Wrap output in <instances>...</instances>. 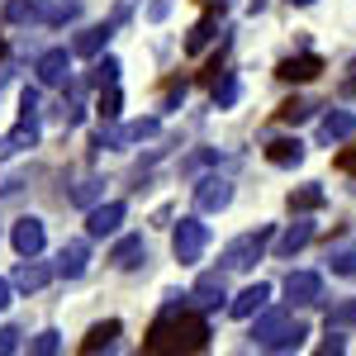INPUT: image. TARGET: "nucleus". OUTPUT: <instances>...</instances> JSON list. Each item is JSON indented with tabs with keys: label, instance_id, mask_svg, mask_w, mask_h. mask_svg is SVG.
I'll return each mask as SVG.
<instances>
[{
	"label": "nucleus",
	"instance_id": "f257e3e1",
	"mask_svg": "<svg viewBox=\"0 0 356 356\" xmlns=\"http://www.w3.org/2000/svg\"><path fill=\"white\" fill-rule=\"evenodd\" d=\"M209 347V323L200 314H166L157 328L143 337V352H204Z\"/></svg>",
	"mask_w": 356,
	"mask_h": 356
},
{
	"label": "nucleus",
	"instance_id": "f03ea898",
	"mask_svg": "<svg viewBox=\"0 0 356 356\" xmlns=\"http://www.w3.org/2000/svg\"><path fill=\"white\" fill-rule=\"evenodd\" d=\"M252 337H257V347H266V352H290V347H300L304 337H309V328H304L300 318L271 309V314H261V318L252 323Z\"/></svg>",
	"mask_w": 356,
	"mask_h": 356
},
{
	"label": "nucleus",
	"instance_id": "7ed1b4c3",
	"mask_svg": "<svg viewBox=\"0 0 356 356\" xmlns=\"http://www.w3.org/2000/svg\"><path fill=\"white\" fill-rule=\"evenodd\" d=\"M171 247H176V261L195 266V261L204 257V247H209V228H204L200 219H181V223H176V238H171Z\"/></svg>",
	"mask_w": 356,
	"mask_h": 356
},
{
	"label": "nucleus",
	"instance_id": "20e7f679",
	"mask_svg": "<svg viewBox=\"0 0 356 356\" xmlns=\"http://www.w3.org/2000/svg\"><path fill=\"white\" fill-rule=\"evenodd\" d=\"M271 243V228H257V233H243L238 243H228V252H223V266L228 271H247L257 257H261V247Z\"/></svg>",
	"mask_w": 356,
	"mask_h": 356
},
{
	"label": "nucleus",
	"instance_id": "39448f33",
	"mask_svg": "<svg viewBox=\"0 0 356 356\" xmlns=\"http://www.w3.org/2000/svg\"><path fill=\"white\" fill-rule=\"evenodd\" d=\"M129 214V204L124 200H110V204H95L90 214H86V228H90V238H105V233H119V223Z\"/></svg>",
	"mask_w": 356,
	"mask_h": 356
},
{
	"label": "nucleus",
	"instance_id": "423d86ee",
	"mask_svg": "<svg viewBox=\"0 0 356 356\" xmlns=\"http://www.w3.org/2000/svg\"><path fill=\"white\" fill-rule=\"evenodd\" d=\"M67 76H72V53L67 48H48L38 57V81L43 86H67Z\"/></svg>",
	"mask_w": 356,
	"mask_h": 356
},
{
	"label": "nucleus",
	"instance_id": "0eeeda50",
	"mask_svg": "<svg viewBox=\"0 0 356 356\" xmlns=\"http://www.w3.org/2000/svg\"><path fill=\"white\" fill-rule=\"evenodd\" d=\"M285 295H290L295 304H318L323 300V280H318L314 271H290L285 275Z\"/></svg>",
	"mask_w": 356,
	"mask_h": 356
},
{
	"label": "nucleus",
	"instance_id": "6e6552de",
	"mask_svg": "<svg viewBox=\"0 0 356 356\" xmlns=\"http://www.w3.org/2000/svg\"><path fill=\"white\" fill-rule=\"evenodd\" d=\"M228 200H233V186H228L223 176H209V181H200V191H195V204H200L204 214H214V209H228Z\"/></svg>",
	"mask_w": 356,
	"mask_h": 356
},
{
	"label": "nucleus",
	"instance_id": "1a4fd4ad",
	"mask_svg": "<svg viewBox=\"0 0 356 356\" xmlns=\"http://www.w3.org/2000/svg\"><path fill=\"white\" fill-rule=\"evenodd\" d=\"M323 72V57H314V53H304V57H285L280 67H275V76L280 81H314Z\"/></svg>",
	"mask_w": 356,
	"mask_h": 356
},
{
	"label": "nucleus",
	"instance_id": "9d476101",
	"mask_svg": "<svg viewBox=\"0 0 356 356\" xmlns=\"http://www.w3.org/2000/svg\"><path fill=\"white\" fill-rule=\"evenodd\" d=\"M43 243H48V238H43V223L38 219H19L15 223V252H19V257H38Z\"/></svg>",
	"mask_w": 356,
	"mask_h": 356
},
{
	"label": "nucleus",
	"instance_id": "9b49d317",
	"mask_svg": "<svg viewBox=\"0 0 356 356\" xmlns=\"http://www.w3.org/2000/svg\"><path fill=\"white\" fill-rule=\"evenodd\" d=\"M266 300H271V285H247L243 295L228 304V314H233V318H252V314L266 309Z\"/></svg>",
	"mask_w": 356,
	"mask_h": 356
},
{
	"label": "nucleus",
	"instance_id": "f8f14e48",
	"mask_svg": "<svg viewBox=\"0 0 356 356\" xmlns=\"http://www.w3.org/2000/svg\"><path fill=\"white\" fill-rule=\"evenodd\" d=\"M352 134H356L352 110H332V114H323V124H318V138H323V143H342V138H352Z\"/></svg>",
	"mask_w": 356,
	"mask_h": 356
},
{
	"label": "nucleus",
	"instance_id": "ddd939ff",
	"mask_svg": "<svg viewBox=\"0 0 356 356\" xmlns=\"http://www.w3.org/2000/svg\"><path fill=\"white\" fill-rule=\"evenodd\" d=\"M266 162L271 166H300L304 162V143L300 138H275V143H266Z\"/></svg>",
	"mask_w": 356,
	"mask_h": 356
},
{
	"label": "nucleus",
	"instance_id": "4468645a",
	"mask_svg": "<svg viewBox=\"0 0 356 356\" xmlns=\"http://www.w3.org/2000/svg\"><path fill=\"white\" fill-rule=\"evenodd\" d=\"M195 304H204V309H219L223 300H228V290H223V275L219 271H209V275H200L195 280V295H191Z\"/></svg>",
	"mask_w": 356,
	"mask_h": 356
},
{
	"label": "nucleus",
	"instance_id": "2eb2a0df",
	"mask_svg": "<svg viewBox=\"0 0 356 356\" xmlns=\"http://www.w3.org/2000/svg\"><path fill=\"white\" fill-rule=\"evenodd\" d=\"M110 261L119 266V271H134V266L147 261V243H143V238H124V243L110 252Z\"/></svg>",
	"mask_w": 356,
	"mask_h": 356
},
{
	"label": "nucleus",
	"instance_id": "dca6fc26",
	"mask_svg": "<svg viewBox=\"0 0 356 356\" xmlns=\"http://www.w3.org/2000/svg\"><path fill=\"white\" fill-rule=\"evenodd\" d=\"M33 138H38V129H33V114H24L15 134H5V138H0V157H15V152L33 147Z\"/></svg>",
	"mask_w": 356,
	"mask_h": 356
},
{
	"label": "nucleus",
	"instance_id": "f3484780",
	"mask_svg": "<svg viewBox=\"0 0 356 356\" xmlns=\"http://www.w3.org/2000/svg\"><path fill=\"white\" fill-rule=\"evenodd\" d=\"M86 257H90V247H86L81 238L67 243V247H62V257H57V275H72V280H76V275L86 271Z\"/></svg>",
	"mask_w": 356,
	"mask_h": 356
},
{
	"label": "nucleus",
	"instance_id": "a211bd4d",
	"mask_svg": "<svg viewBox=\"0 0 356 356\" xmlns=\"http://www.w3.org/2000/svg\"><path fill=\"white\" fill-rule=\"evenodd\" d=\"M114 337H119V318H105V323H95L81 337V352H100V347H110Z\"/></svg>",
	"mask_w": 356,
	"mask_h": 356
},
{
	"label": "nucleus",
	"instance_id": "6ab92c4d",
	"mask_svg": "<svg viewBox=\"0 0 356 356\" xmlns=\"http://www.w3.org/2000/svg\"><path fill=\"white\" fill-rule=\"evenodd\" d=\"M48 280H53V271H48V266H38V261H24V266L15 271V285H19V290H43Z\"/></svg>",
	"mask_w": 356,
	"mask_h": 356
},
{
	"label": "nucleus",
	"instance_id": "aec40b11",
	"mask_svg": "<svg viewBox=\"0 0 356 356\" xmlns=\"http://www.w3.org/2000/svg\"><path fill=\"white\" fill-rule=\"evenodd\" d=\"M309 238H314V223L300 219L295 228H290V233H285V238H280V252H285V257H295L300 247H309Z\"/></svg>",
	"mask_w": 356,
	"mask_h": 356
},
{
	"label": "nucleus",
	"instance_id": "412c9836",
	"mask_svg": "<svg viewBox=\"0 0 356 356\" xmlns=\"http://www.w3.org/2000/svg\"><path fill=\"white\" fill-rule=\"evenodd\" d=\"M328 266H332L337 275H356V243L332 247V252H328Z\"/></svg>",
	"mask_w": 356,
	"mask_h": 356
},
{
	"label": "nucleus",
	"instance_id": "4be33fe9",
	"mask_svg": "<svg viewBox=\"0 0 356 356\" xmlns=\"http://www.w3.org/2000/svg\"><path fill=\"white\" fill-rule=\"evenodd\" d=\"M110 29H114V24H100V29H86L81 38H76V43H72V53H100V48H105V38H110Z\"/></svg>",
	"mask_w": 356,
	"mask_h": 356
},
{
	"label": "nucleus",
	"instance_id": "5701e85b",
	"mask_svg": "<svg viewBox=\"0 0 356 356\" xmlns=\"http://www.w3.org/2000/svg\"><path fill=\"white\" fill-rule=\"evenodd\" d=\"M214 15H219V10H209V15H204V19L191 29V38H186V53H200V48L214 38Z\"/></svg>",
	"mask_w": 356,
	"mask_h": 356
},
{
	"label": "nucleus",
	"instance_id": "b1692460",
	"mask_svg": "<svg viewBox=\"0 0 356 356\" xmlns=\"http://www.w3.org/2000/svg\"><path fill=\"white\" fill-rule=\"evenodd\" d=\"M318 204H323V191H318V186H300V191L290 195V209H295V214H309V209H318Z\"/></svg>",
	"mask_w": 356,
	"mask_h": 356
},
{
	"label": "nucleus",
	"instance_id": "393cba45",
	"mask_svg": "<svg viewBox=\"0 0 356 356\" xmlns=\"http://www.w3.org/2000/svg\"><path fill=\"white\" fill-rule=\"evenodd\" d=\"M119 105H124V100H119V90H100V105H95V114H100V119H105V124H114V119H119Z\"/></svg>",
	"mask_w": 356,
	"mask_h": 356
},
{
	"label": "nucleus",
	"instance_id": "a878e982",
	"mask_svg": "<svg viewBox=\"0 0 356 356\" xmlns=\"http://www.w3.org/2000/svg\"><path fill=\"white\" fill-rule=\"evenodd\" d=\"M275 114H280V124H304V119H309V105H304V100H285Z\"/></svg>",
	"mask_w": 356,
	"mask_h": 356
},
{
	"label": "nucleus",
	"instance_id": "bb28decb",
	"mask_svg": "<svg viewBox=\"0 0 356 356\" xmlns=\"http://www.w3.org/2000/svg\"><path fill=\"white\" fill-rule=\"evenodd\" d=\"M114 81H119V57L95 62V86H114Z\"/></svg>",
	"mask_w": 356,
	"mask_h": 356
},
{
	"label": "nucleus",
	"instance_id": "cd10ccee",
	"mask_svg": "<svg viewBox=\"0 0 356 356\" xmlns=\"http://www.w3.org/2000/svg\"><path fill=\"white\" fill-rule=\"evenodd\" d=\"M214 100H219V110H228V105L238 100V76H228V72H223V86L214 90Z\"/></svg>",
	"mask_w": 356,
	"mask_h": 356
},
{
	"label": "nucleus",
	"instance_id": "c85d7f7f",
	"mask_svg": "<svg viewBox=\"0 0 356 356\" xmlns=\"http://www.w3.org/2000/svg\"><path fill=\"white\" fill-rule=\"evenodd\" d=\"M57 347H62V342H57V332H53V328H48V332H38V337L29 342V352H38V356H53Z\"/></svg>",
	"mask_w": 356,
	"mask_h": 356
},
{
	"label": "nucleus",
	"instance_id": "c756f323",
	"mask_svg": "<svg viewBox=\"0 0 356 356\" xmlns=\"http://www.w3.org/2000/svg\"><path fill=\"white\" fill-rule=\"evenodd\" d=\"M332 323H337V328H342V323H356V300H342V304H337V309L328 314V328H332Z\"/></svg>",
	"mask_w": 356,
	"mask_h": 356
},
{
	"label": "nucleus",
	"instance_id": "7c9ffc66",
	"mask_svg": "<svg viewBox=\"0 0 356 356\" xmlns=\"http://www.w3.org/2000/svg\"><path fill=\"white\" fill-rule=\"evenodd\" d=\"M124 134H129V143H134V138H152V134H157V119H138V124L124 129Z\"/></svg>",
	"mask_w": 356,
	"mask_h": 356
},
{
	"label": "nucleus",
	"instance_id": "2f4dec72",
	"mask_svg": "<svg viewBox=\"0 0 356 356\" xmlns=\"http://www.w3.org/2000/svg\"><path fill=\"white\" fill-rule=\"evenodd\" d=\"M95 195H100V181H86V186H76V204H95Z\"/></svg>",
	"mask_w": 356,
	"mask_h": 356
},
{
	"label": "nucleus",
	"instance_id": "473e14b6",
	"mask_svg": "<svg viewBox=\"0 0 356 356\" xmlns=\"http://www.w3.org/2000/svg\"><path fill=\"white\" fill-rule=\"evenodd\" d=\"M166 15H171V0H152V5H147V19H152V24H162Z\"/></svg>",
	"mask_w": 356,
	"mask_h": 356
},
{
	"label": "nucleus",
	"instance_id": "72a5a7b5",
	"mask_svg": "<svg viewBox=\"0 0 356 356\" xmlns=\"http://www.w3.org/2000/svg\"><path fill=\"white\" fill-rule=\"evenodd\" d=\"M337 171H347V176H356V147H347V152H337Z\"/></svg>",
	"mask_w": 356,
	"mask_h": 356
},
{
	"label": "nucleus",
	"instance_id": "f704fd0d",
	"mask_svg": "<svg viewBox=\"0 0 356 356\" xmlns=\"http://www.w3.org/2000/svg\"><path fill=\"white\" fill-rule=\"evenodd\" d=\"M15 337H19V332H10V328L0 332V352H15V347H19V342H15Z\"/></svg>",
	"mask_w": 356,
	"mask_h": 356
},
{
	"label": "nucleus",
	"instance_id": "c9c22d12",
	"mask_svg": "<svg viewBox=\"0 0 356 356\" xmlns=\"http://www.w3.org/2000/svg\"><path fill=\"white\" fill-rule=\"evenodd\" d=\"M10 304V280H0V309Z\"/></svg>",
	"mask_w": 356,
	"mask_h": 356
},
{
	"label": "nucleus",
	"instance_id": "e433bc0d",
	"mask_svg": "<svg viewBox=\"0 0 356 356\" xmlns=\"http://www.w3.org/2000/svg\"><path fill=\"white\" fill-rule=\"evenodd\" d=\"M200 5H204V10H219V15H223V0H200Z\"/></svg>",
	"mask_w": 356,
	"mask_h": 356
},
{
	"label": "nucleus",
	"instance_id": "4c0bfd02",
	"mask_svg": "<svg viewBox=\"0 0 356 356\" xmlns=\"http://www.w3.org/2000/svg\"><path fill=\"white\" fill-rule=\"evenodd\" d=\"M257 10H266V0H252V15H257Z\"/></svg>",
	"mask_w": 356,
	"mask_h": 356
},
{
	"label": "nucleus",
	"instance_id": "58836bf2",
	"mask_svg": "<svg viewBox=\"0 0 356 356\" xmlns=\"http://www.w3.org/2000/svg\"><path fill=\"white\" fill-rule=\"evenodd\" d=\"M290 5H314V0H290Z\"/></svg>",
	"mask_w": 356,
	"mask_h": 356
},
{
	"label": "nucleus",
	"instance_id": "ea45409f",
	"mask_svg": "<svg viewBox=\"0 0 356 356\" xmlns=\"http://www.w3.org/2000/svg\"><path fill=\"white\" fill-rule=\"evenodd\" d=\"M0 53H5V38H0Z\"/></svg>",
	"mask_w": 356,
	"mask_h": 356
},
{
	"label": "nucleus",
	"instance_id": "a19ab883",
	"mask_svg": "<svg viewBox=\"0 0 356 356\" xmlns=\"http://www.w3.org/2000/svg\"><path fill=\"white\" fill-rule=\"evenodd\" d=\"M352 90H356V76H352Z\"/></svg>",
	"mask_w": 356,
	"mask_h": 356
}]
</instances>
